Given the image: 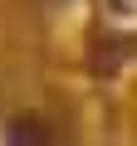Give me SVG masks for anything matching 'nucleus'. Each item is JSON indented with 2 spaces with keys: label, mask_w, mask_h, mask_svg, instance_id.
<instances>
[{
  "label": "nucleus",
  "mask_w": 137,
  "mask_h": 146,
  "mask_svg": "<svg viewBox=\"0 0 137 146\" xmlns=\"http://www.w3.org/2000/svg\"><path fill=\"white\" fill-rule=\"evenodd\" d=\"M122 63V44H98V54H93V73H113Z\"/></svg>",
  "instance_id": "nucleus-2"
},
{
  "label": "nucleus",
  "mask_w": 137,
  "mask_h": 146,
  "mask_svg": "<svg viewBox=\"0 0 137 146\" xmlns=\"http://www.w3.org/2000/svg\"><path fill=\"white\" fill-rule=\"evenodd\" d=\"M10 146H54V131L44 117H20L10 127Z\"/></svg>",
  "instance_id": "nucleus-1"
}]
</instances>
